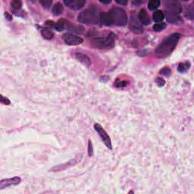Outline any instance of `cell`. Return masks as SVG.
<instances>
[{
  "mask_svg": "<svg viewBox=\"0 0 194 194\" xmlns=\"http://www.w3.org/2000/svg\"><path fill=\"white\" fill-rule=\"evenodd\" d=\"M180 35L175 33L165 38L156 48L155 54L159 59H165L171 54L180 39Z\"/></svg>",
  "mask_w": 194,
  "mask_h": 194,
  "instance_id": "cell-1",
  "label": "cell"
},
{
  "mask_svg": "<svg viewBox=\"0 0 194 194\" xmlns=\"http://www.w3.org/2000/svg\"><path fill=\"white\" fill-rule=\"evenodd\" d=\"M101 13L97 8L90 7L80 12L77 16V20L82 24L95 25L100 22Z\"/></svg>",
  "mask_w": 194,
  "mask_h": 194,
  "instance_id": "cell-2",
  "label": "cell"
},
{
  "mask_svg": "<svg viewBox=\"0 0 194 194\" xmlns=\"http://www.w3.org/2000/svg\"><path fill=\"white\" fill-rule=\"evenodd\" d=\"M111 17H112L113 24H116L119 27H124L127 24V13L125 11L121 8H113L112 10L109 12Z\"/></svg>",
  "mask_w": 194,
  "mask_h": 194,
  "instance_id": "cell-3",
  "label": "cell"
},
{
  "mask_svg": "<svg viewBox=\"0 0 194 194\" xmlns=\"http://www.w3.org/2000/svg\"><path fill=\"white\" fill-rule=\"evenodd\" d=\"M92 44L95 48L103 49V48H111L115 45L113 36H108L107 37H97L92 39Z\"/></svg>",
  "mask_w": 194,
  "mask_h": 194,
  "instance_id": "cell-4",
  "label": "cell"
},
{
  "mask_svg": "<svg viewBox=\"0 0 194 194\" xmlns=\"http://www.w3.org/2000/svg\"><path fill=\"white\" fill-rule=\"evenodd\" d=\"M94 129L95 130V131L99 133V136L101 137L102 140L104 142L105 145L106 146L108 149H112V141H111L110 136H109V134L107 133V132L105 130V129L100 125L99 124H94Z\"/></svg>",
  "mask_w": 194,
  "mask_h": 194,
  "instance_id": "cell-5",
  "label": "cell"
},
{
  "mask_svg": "<svg viewBox=\"0 0 194 194\" xmlns=\"http://www.w3.org/2000/svg\"><path fill=\"white\" fill-rule=\"evenodd\" d=\"M182 6L177 2H170L166 6V16H179L182 12Z\"/></svg>",
  "mask_w": 194,
  "mask_h": 194,
  "instance_id": "cell-6",
  "label": "cell"
},
{
  "mask_svg": "<svg viewBox=\"0 0 194 194\" xmlns=\"http://www.w3.org/2000/svg\"><path fill=\"white\" fill-rule=\"evenodd\" d=\"M63 40L68 45H77L83 42V38L73 33H65L63 35Z\"/></svg>",
  "mask_w": 194,
  "mask_h": 194,
  "instance_id": "cell-7",
  "label": "cell"
},
{
  "mask_svg": "<svg viewBox=\"0 0 194 194\" xmlns=\"http://www.w3.org/2000/svg\"><path fill=\"white\" fill-rule=\"evenodd\" d=\"M130 28L135 33H142V27L141 26L139 19L136 17L135 12H132L131 15H130Z\"/></svg>",
  "mask_w": 194,
  "mask_h": 194,
  "instance_id": "cell-8",
  "label": "cell"
},
{
  "mask_svg": "<svg viewBox=\"0 0 194 194\" xmlns=\"http://www.w3.org/2000/svg\"><path fill=\"white\" fill-rule=\"evenodd\" d=\"M21 179L19 177H14L12 178H8L2 180L0 181V189H3L11 186H15L21 183Z\"/></svg>",
  "mask_w": 194,
  "mask_h": 194,
  "instance_id": "cell-9",
  "label": "cell"
},
{
  "mask_svg": "<svg viewBox=\"0 0 194 194\" xmlns=\"http://www.w3.org/2000/svg\"><path fill=\"white\" fill-rule=\"evenodd\" d=\"M64 3L68 8L74 10H80L86 4L85 0H65Z\"/></svg>",
  "mask_w": 194,
  "mask_h": 194,
  "instance_id": "cell-10",
  "label": "cell"
},
{
  "mask_svg": "<svg viewBox=\"0 0 194 194\" xmlns=\"http://www.w3.org/2000/svg\"><path fill=\"white\" fill-rule=\"evenodd\" d=\"M137 18L139 19V22L142 24H143V25H149L151 23V20H150L149 16L146 9L144 8H142L139 11Z\"/></svg>",
  "mask_w": 194,
  "mask_h": 194,
  "instance_id": "cell-11",
  "label": "cell"
},
{
  "mask_svg": "<svg viewBox=\"0 0 194 194\" xmlns=\"http://www.w3.org/2000/svg\"><path fill=\"white\" fill-rule=\"evenodd\" d=\"M74 57L76 58V59L79 61L80 62H81L83 65H86V66L89 67L91 65V60L89 57H88L86 55L83 54L81 52H77L74 54Z\"/></svg>",
  "mask_w": 194,
  "mask_h": 194,
  "instance_id": "cell-12",
  "label": "cell"
},
{
  "mask_svg": "<svg viewBox=\"0 0 194 194\" xmlns=\"http://www.w3.org/2000/svg\"><path fill=\"white\" fill-rule=\"evenodd\" d=\"M100 22L105 26H111L113 24L109 12H102L100 15Z\"/></svg>",
  "mask_w": 194,
  "mask_h": 194,
  "instance_id": "cell-13",
  "label": "cell"
},
{
  "mask_svg": "<svg viewBox=\"0 0 194 194\" xmlns=\"http://www.w3.org/2000/svg\"><path fill=\"white\" fill-rule=\"evenodd\" d=\"M165 18V14L162 11L157 10L155 11L152 15L153 21H156V23H161Z\"/></svg>",
  "mask_w": 194,
  "mask_h": 194,
  "instance_id": "cell-14",
  "label": "cell"
},
{
  "mask_svg": "<svg viewBox=\"0 0 194 194\" xmlns=\"http://www.w3.org/2000/svg\"><path fill=\"white\" fill-rule=\"evenodd\" d=\"M64 10V6L63 5L61 2H56L55 3V5L52 7V13L53 15L58 16V15H60L62 13Z\"/></svg>",
  "mask_w": 194,
  "mask_h": 194,
  "instance_id": "cell-15",
  "label": "cell"
},
{
  "mask_svg": "<svg viewBox=\"0 0 194 194\" xmlns=\"http://www.w3.org/2000/svg\"><path fill=\"white\" fill-rule=\"evenodd\" d=\"M66 24H67V22L65 21V20H59V21H58L57 22L55 23L53 27H54L57 31L60 32V31H62V30H65V29L66 28Z\"/></svg>",
  "mask_w": 194,
  "mask_h": 194,
  "instance_id": "cell-16",
  "label": "cell"
},
{
  "mask_svg": "<svg viewBox=\"0 0 194 194\" xmlns=\"http://www.w3.org/2000/svg\"><path fill=\"white\" fill-rule=\"evenodd\" d=\"M41 34H42V37H43L44 39H48V40L52 39L53 38V36H54L53 32L47 28H42V30H41Z\"/></svg>",
  "mask_w": 194,
  "mask_h": 194,
  "instance_id": "cell-17",
  "label": "cell"
},
{
  "mask_svg": "<svg viewBox=\"0 0 194 194\" xmlns=\"http://www.w3.org/2000/svg\"><path fill=\"white\" fill-rule=\"evenodd\" d=\"M185 17L189 19L192 20L194 18V9L193 6L189 5L186 7V10H185Z\"/></svg>",
  "mask_w": 194,
  "mask_h": 194,
  "instance_id": "cell-18",
  "label": "cell"
},
{
  "mask_svg": "<svg viewBox=\"0 0 194 194\" xmlns=\"http://www.w3.org/2000/svg\"><path fill=\"white\" fill-rule=\"evenodd\" d=\"M160 5L161 2L159 0H151L148 3V8L151 11L156 10L160 6Z\"/></svg>",
  "mask_w": 194,
  "mask_h": 194,
  "instance_id": "cell-19",
  "label": "cell"
},
{
  "mask_svg": "<svg viewBox=\"0 0 194 194\" xmlns=\"http://www.w3.org/2000/svg\"><path fill=\"white\" fill-rule=\"evenodd\" d=\"M165 27H166V24H165V23H156V24H154V26H153V30L156 32H159L163 30Z\"/></svg>",
  "mask_w": 194,
  "mask_h": 194,
  "instance_id": "cell-20",
  "label": "cell"
},
{
  "mask_svg": "<svg viewBox=\"0 0 194 194\" xmlns=\"http://www.w3.org/2000/svg\"><path fill=\"white\" fill-rule=\"evenodd\" d=\"M189 65H190L189 62H185V63H181V64H180V65H179L177 70H178L179 72H181V73L185 72V71H186V70L189 69Z\"/></svg>",
  "mask_w": 194,
  "mask_h": 194,
  "instance_id": "cell-21",
  "label": "cell"
},
{
  "mask_svg": "<svg viewBox=\"0 0 194 194\" xmlns=\"http://www.w3.org/2000/svg\"><path fill=\"white\" fill-rule=\"evenodd\" d=\"M11 5H12V8H14L15 10H18L22 6V2L20 0H14L11 2Z\"/></svg>",
  "mask_w": 194,
  "mask_h": 194,
  "instance_id": "cell-22",
  "label": "cell"
},
{
  "mask_svg": "<svg viewBox=\"0 0 194 194\" xmlns=\"http://www.w3.org/2000/svg\"><path fill=\"white\" fill-rule=\"evenodd\" d=\"M39 3L45 8H49L50 6L52 4V0H40Z\"/></svg>",
  "mask_w": 194,
  "mask_h": 194,
  "instance_id": "cell-23",
  "label": "cell"
},
{
  "mask_svg": "<svg viewBox=\"0 0 194 194\" xmlns=\"http://www.w3.org/2000/svg\"><path fill=\"white\" fill-rule=\"evenodd\" d=\"M171 69H169L168 68H162L159 73H160V74H162V75L168 77V76H169L170 74H171Z\"/></svg>",
  "mask_w": 194,
  "mask_h": 194,
  "instance_id": "cell-24",
  "label": "cell"
},
{
  "mask_svg": "<svg viewBox=\"0 0 194 194\" xmlns=\"http://www.w3.org/2000/svg\"><path fill=\"white\" fill-rule=\"evenodd\" d=\"M0 102L4 105H9L11 103L10 100H9L7 97L3 96L2 95H1V97H0Z\"/></svg>",
  "mask_w": 194,
  "mask_h": 194,
  "instance_id": "cell-25",
  "label": "cell"
},
{
  "mask_svg": "<svg viewBox=\"0 0 194 194\" xmlns=\"http://www.w3.org/2000/svg\"><path fill=\"white\" fill-rule=\"evenodd\" d=\"M156 83H157V84L159 85V86H164V85H165V80H164V79H162V78H161V77H158V78H156Z\"/></svg>",
  "mask_w": 194,
  "mask_h": 194,
  "instance_id": "cell-26",
  "label": "cell"
},
{
  "mask_svg": "<svg viewBox=\"0 0 194 194\" xmlns=\"http://www.w3.org/2000/svg\"><path fill=\"white\" fill-rule=\"evenodd\" d=\"M92 142L90 140H89V144H88V153H89V156H92Z\"/></svg>",
  "mask_w": 194,
  "mask_h": 194,
  "instance_id": "cell-27",
  "label": "cell"
},
{
  "mask_svg": "<svg viewBox=\"0 0 194 194\" xmlns=\"http://www.w3.org/2000/svg\"><path fill=\"white\" fill-rule=\"evenodd\" d=\"M116 2L118 3V4L120 5H127V3H128V2L127 1V0H116Z\"/></svg>",
  "mask_w": 194,
  "mask_h": 194,
  "instance_id": "cell-28",
  "label": "cell"
},
{
  "mask_svg": "<svg viewBox=\"0 0 194 194\" xmlns=\"http://www.w3.org/2000/svg\"><path fill=\"white\" fill-rule=\"evenodd\" d=\"M127 85V82L123 81L121 82V83H116V86H118V87H121V86H125Z\"/></svg>",
  "mask_w": 194,
  "mask_h": 194,
  "instance_id": "cell-29",
  "label": "cell"
},
{
  "mask_svg": "<svg viewBox=\"0 0 194 194\" xmlns=\"http://www.w3.org/2000/svg\"><path fill=\"white\" fill-rule=\"evenodd\" d=\"M99 2L101 3H103V4H109V3L112 2L111 0H108V1H102V0H99Z\"/></svg>",
  "mask_w": 194,
  "mask_h": 194,
  "instance_id": "cell-30",
  "label": "cell"
},
{
  "mask_svg": "<svg viewBox=\"0 0 194 194\" xmlns=\"http://www.w3.org/2000/svg\"><path fill=\"white\" fill-rule=\"evenodd\" d=\"M5 15L6 18H7L8 20H12V16H11L10 15H8V12H6V13L5 14Z\"/></svg>",
  "mask_w": 194,
  "mask_h": 194,
  "instance_id": "cell-31",
  "label": "cell"
},
{
  "mask_svg": "<svg viewBox=\"0 0 194 194\" xmlns=\"http://www.w3.org/2000/svg\"><path fill=\"white\" fill-rule=\"evenodd\" d=\"M136 4H141V2H136V1H134L133 2V5H136Z\"/></svg>",
  "mask_w": 194,
  "mask_h": 194,
  "instance_id": "cell-32",
  "label": "cell"
}]
</instances>
